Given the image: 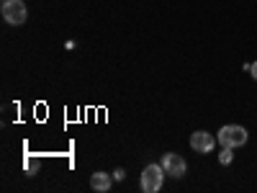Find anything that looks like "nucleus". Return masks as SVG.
<instances>
[{
	"instance_id": "f257e3e1",
	"label": "nucleus",
	"mask_w": 257,
	"mask_h": 193,
	"mask_svg": "<svg viewBox=\"0 0 257 193\" xmlns=\"http://www.w3.org/2000/svg\"><path fill=\"white\" fill-rule=\"evenodd\" d=\"M219 144L221 147H231V149H237V147H242V144H247V139H249V134H247V129L244 126H239V124H226V126H221L219 129Z\"/></svg>"
},
{
	"instance_id": "f03ea898",
	"label": "nucleus",
	"mask_w": 257,
	"mask_h": 193,
	"mask_svg": "<svg viewBox=\"0 0 257 193\" xmlns=\"http://www.w3.org/2000/svg\"><path fill=\"white\" fill-rule=\"evenodd\" d=\"M165 167L162 165H147L142 173V190L144 193H157L165 183Z\"/></svg>"
},
{
	"instance_id": "7ed1b4c3",
	"label": "nucleus",
	"mask_w": 257,
	"mask_h": 193,
	"mask_svg": "<svg viewBox=\"0 0 257 193\" xmlns=\"http://www.w3.org/2000/svg\"><path fill=\"white\" fill-rule=\"evenodd\" d=\"M0 13H3V18L8 21L11 26H21V24H26V18H29L24 0H3Z\"/></svg>"
},
{
	"instance_id": "20e7f679",
	"label": "nucleus",
	"mask_w": 257,
	"mask_h": 193,
	"mask_svg": "<svg viewBox=\"0 0 257 193\" xmlns=\"http://www.w3.org/2000/svg\"><path fill=\"white\" fill-rule=\"evenodd\" d=\"M216 137H213L211 132H193L190 134V147L196 149L198 155H208V152H213V147H216Z\"/></svg>"
},
{
	"instance_id": "39448f33",
	"label": "nucleus",
	"mask_w": 257,
	"mask_h": 193,
	"mask_svg": "<svg viewBox=\"0 0 257 193\" xmlns=\"http://www.w3.org/2000/svg\"><path fill=\"white\" fill-rule=\"evenodd\" d=\"M162 167H165V173H167L170 178H183L185 170H188L185 160H183L180 155H175V152H167V155L162 157Z\"/></svg>"
},
{
	"instance_id": "423d86ee",
	"label": "nucleus",
	"mask_w": 257,
	"mask_h": 193,
	"mask_svg": "<svg viewBox=\"0 0 257 193\" xmlns=\"http://www.w3.org/2000/svg\"><path fill=\"white\" fill-rule=\"evenodd\" d=\"M111 183H113V175H108V173H100V170L90 175V188H93V190H98V193L111 190Z\"/></svg>"
},
{
	"instance_id": "0eeeda50",
	"label": "nucleus",
	"mask_w": 257,
	"mask_h": 193,
	"mask_svg": "<svg viewBox=\"0 0 257 193\" xmlns=\"http://www.w3.org/2000/svg\"><path fill=\"white\" fill-rule=\"evenodd\" d=\"M231 160H234V152H231V147H224L221 152H219V162H221V165H229Z\"/></svg>"
},
{
	"instance_id": "6e6552de",
	"label": "nucleus",
	"mask_w": 257,
	"mask_h": 193,
	"mask_svg": "<svg viewBox=\"0 0 257 193\" xmlns=\"http://www.w3.org/2000/svg\"><path fill=\"white\" fill-rule=\"evenodd\" d=\"M126 178V173H123V170L118 167V170H113V180H123Z\"/></svg>"
},
{
	"instance_id": "1a4fd4ad",
	"label": "nucleus",
	"mask_w": 257,
	"mask_h": 193,
	"mask_svg": "<svg viewBox=\"0 0 257 193\" xmlns=\"http://www.w3.org/2000/svg\"><path fill=\"white\" fill-rule=\"evenodd\" d=\"M249 75H252V77L257 80V62H252V70H249Z\"/></svg>"
}]
</instances>
